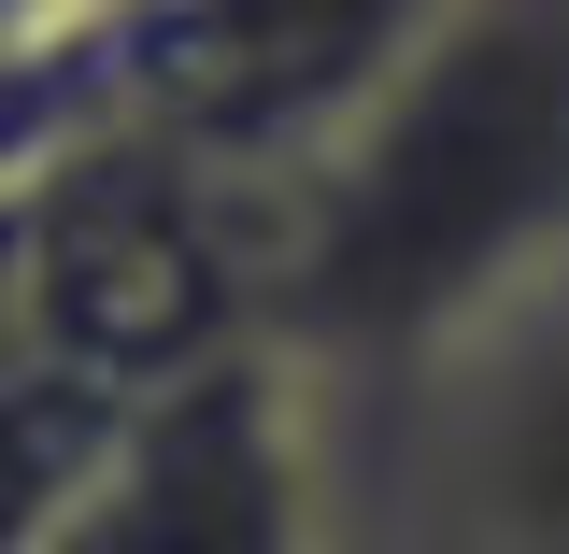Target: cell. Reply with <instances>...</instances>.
I'll use <instances>...</instances> for the list:
<instances>
[{
    "instance_id": "obj_4",
    "label": "cell",
    "mask_w": 569,
    "mask_h": 554,
    "mask_svg": "<svg viewBox=\"0 0 569 554\" xmlns=\"http://www.w3.org/2000/svg\"><path fill=\"white\" fill-rule=\"evenodd\" d=\"M43 554H342V426L328 370L284 342L213 355L200 384L142 399L114 470Z\"/></svg>"
},
{
    "instance_id": "obj_2",
    "label": "cell",
    "mask_w": 569,
    "mask_h": 554,
    "mask_svg": "<svg viewBox=\"0 0 569 554\" xmlns=\"http://www.w3.org/2000/svg\"><path fill=\"white\" fill-rule=\"evenodd\" d=\"M427 14L441 0H114L86 43L14 58V71L71 85L58 157L129 129L213 185H242V200H284L385 100V71L427 43Z\"/></svg>"
},
{
    "instance_id": "obj_1",
    "label": "cell",
    "mask_w": 569,
    "mask_h": 554,
    "mask_svg": "<svg viewBox=\"0 0 569 554\" xmlns=\"http://www.w3.org/2000/svg\"><path fill=\"white\" fill-rule=\"evenodd\" d=\"M569 271V0H441L299 185L271 200V342L385 384Z\"/></svg>"
},
{
    "instance_id": "obj_5",
    "label": "cell",
    "mask_w": 569,
    "mask_h": 554,
    "mask_svg": "<svg viewBox=\"0 0 569 554\" xmlns=\"http://www.w3.org/2000/svg\"><path fill=\"white\" fill-rule=\"evenodd\" d=\"M142 399H114L100 370H71L14 299H0V554H43L86 512V484L114 470Z\"/></svg>"
},
{
    "instance_id": "obj_3",
    "label": "cell",
    "mask_w": 569,
    "mask_h": 554,
    "mask_svg": "<svg viewBox=\"0 0 569 554\" xmlns=\"http://www.w3.org/2000/svg\"><path fill=\"white\" fill-rule=\"evenodd\" d=\"M342 554H569V271L385 384H328Z\"/></svg>"
}]
</instances>
